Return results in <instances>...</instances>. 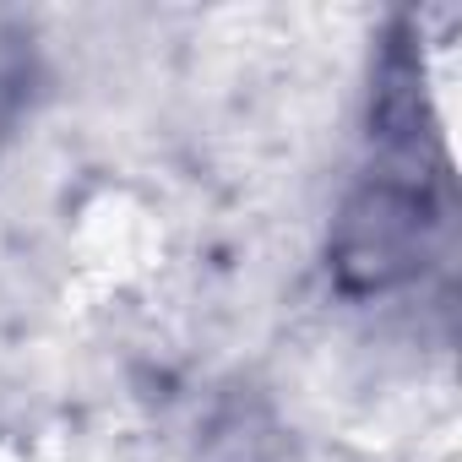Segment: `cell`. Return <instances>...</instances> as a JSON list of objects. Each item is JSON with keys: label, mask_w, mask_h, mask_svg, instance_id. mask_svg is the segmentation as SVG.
Listing matches in <instances>:
<instances>
[{"label": "cell", "mask_w": 462, "mask_h": 462, "mask_svg": "<svg viewBox=\"0 0 462 462\" xmlns=\"http://www.w3.org/2000/svg\"><path fill=\"white\" fill-rule=\"evenodd\" d=\"M435 235V201L424 180L375 174L365 180L332 235V273L348 294H386L408 278H419Z\"/></svg>", "instance_id": "obj_1"}]
</instances>
